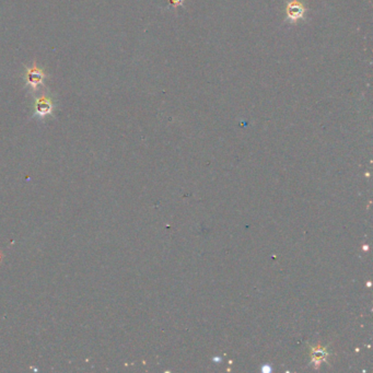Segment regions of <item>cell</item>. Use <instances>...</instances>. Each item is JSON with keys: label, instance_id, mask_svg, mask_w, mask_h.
Here are the masks:
<instances>
[{"label": "cell", "instance_id": "cell-1", "mask_svg": "<svg viewBox=\"0 0 373 373\" xmlns=\"http://www.w3.org/2000/svg\"><path fill=\"white\" fill-rule=\"evenodd\" d=\"M287 18L291 23H297L298 21L304 18L307 12V8L304 7L299 0H292L287 4Z\"/></svg>", "mask_w": 373, "mask_h": 373}, {"label": "cell", "instance_id": "cell-2", "mask_svg": "<svg viewBox=\"0 0 373 373\" xmlns=\"http://www.w3.org/2000/svg\"><path fill=\"white\" fill-rule=\"evenodd\" d=\"M43 78H44L43 71L36 66H34L33 68H31V69L27 70L26 79H27V82L30 83L32 87H37V85L43 81Z\"/></svg>", "mask_w": 373, "mask_h": 373}, {"label": "cell", "instance_id": "cell-3", "mask_svg": "<svg viewBox=\"0 0 373 373\" xmlns=\"http://www.w3.org/2000/svg\"><path fill=\"white\" fill-rule=\"evenodd\" d=\"M36 112L39 114V115H46L50 111H51V103L47 99V97H41L38 99L36 102V106H35Z\"/></svg>", "mask_w": 373, "mask_h": 373}, {"label": "cell", "instance_id": "cell-4", "mask_svg": "<svg viewBox=\"0 0 373 373\" xmlns=\"http://www.w3.org/2000/svg\"><path fill=\"white\" fill-rule=\"evenodd\" d=\"M170 3L173 5L174 8H177L180 7V5H182L183 3H184V0H169Z\"/></svg>", "mask_w": 373, "mask_h": 373}]
</instances>
